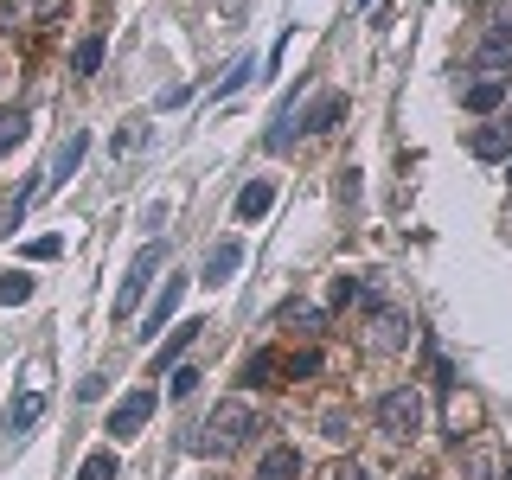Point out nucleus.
Segmentation results:
<instances>
[{
	"mask_svg": "<svg viewBox=\"0 0 512 480\" xmlns=\"http://www.w3.org/2000/svg\"><path fill=\"white\" fill-rule=\"evenodd\" d=\"M256 429V410L244 404V397H224V404L212 410V423H205V436H192V448L199 455H231V448H244V436Z\"/></svg>",
	"mask_w": 512,
	"mask_h": 480,
	"instance_id": "obj_1",
	"label": "nucleus"
},
{
	"mask_svg": "<svg viewBox=\"0 0 512 480\" xmlns=\"http://www.w3.org/2000/svg\"><path fill=\"white\" fill-rule=\"evenodd\" d=\"M378 429H384L391 442L416 436V429H423V391H416V384H397V391H384V397H378Z\"/></svg>",
	"mask_w": 512,
	"mask_h": 480,
	"instance_id": "obj_2",
	"label": "nucleus"
},
{
	"mask_svg": "<svg viewBox=\"0 0 512 480\" xmlns=\"http://www.w3.org/2000/svg\"><path fill=\"white\" fill-rule=\"evenodd\" d=\"M365 301H372V333H365V346H372V352H397V346L410 340V314L404 308H384L378 282H365Z\"/></svg>",
	"mask_w": 512,
	"mask_h": 480,
	"instance_id": "obj_3",
	"label": "nucleus"
},
{
	"mask_svg": "<svg viewBox=\"0 0 512 480\" xmlns=\"http://www.w3.org/2000/svg\"><path fill=\"white\" fill-rule=\"evenodd\" d=\"M160 263H167V250H160V244H148L135 263H128V276H122V288H116V320H128V314L141 308V295H148V282H154Z\"/></svg>",
	"mask_w": 512,
	"mask_h": 480,
	"instance_id": "obj_4",
	"label": "nucleus"
},
{
	"mask_svg": "<svg viewBox=\"0 0 512 480\" xmlns=\"http://www.w3.org/2000/svg\"><path fill=\"white\" fill-rule=\"evenodd\" d=\"M84 154H90V135H84V128H71V135L58 141V154H52V160L39 167V192H58V186L71 180L77 167H84Z\"/></svg>",
	"mask_w": 512,
	"mask_h": 480,
	"instance_id": "obj_5",
	"label": "nucleus"
},
{
	"mask_svg": "<svg viewBox=\"0 0 512 480\" xmlns=\"http://www.w3.org/2000/svg\"><path fill=\"white\" fill-rule=\"evenodd\" d=\"M154 404H160V397L148 391V384H141V391H128L122 404L109 410V436H116V442H135L141 429H148V416H154Z\"/></svg>",
	"mask_w": 512,
	"mask_h": 480,
	"instance_id": "obj_6",
	"label": "nucleus"
},
{
	"mask_svg": "<svg viewBox=\"0 0 512 480\" xmlns=\"http://www.w3.org/2000/svg\"><path fill=\"white\" fill-rule=\"evenodd\" d=\"M468 154H474V160H512V116L480 122L474 135H468Z\"/></svg>",
	"mask_w": 512,
	"mask_h": 480,
	"instance_id": "obj_7",
	"label": "nucleus"
},
{
	"mask_svg": "<svg viewBox=\"0 0 512 480\" xmlns=\"http://www.w3.org/2000/svg\"><path fill=\"white\" fill-rule=\"evenodd\" d=\"M506 64H512V13H500V20H493L487 45L474 52V71H506Z\"/></svg>",
	"mask_w": 512,
	"mask_h": 480,
	"instance_id": "obj_8",
	"label": "nucleus"
},
{
	"mask_svg": "<svg viewBox=\"0 0 512 480\" xmlns=\"http://www.w3.org/2000/svg\"><path fill=\"white\" fill-rule=\"evenodd\" d=\"M237 263H244V237H218V244L205 250V288L231 282V276H237Z\"/></svg>",
	"mask_w": 512,
	"mask_h": 480,
	"instance_id": "obj_9",
	"label": "nucleus"
},
{
	"mask_svg": "<svg viewBox=\"0 0 512 480\" xmlns=\"http://www.w3.org/2000/svg\"><path fill=\"white\" fill-rule=\"evenodd\" d=\"M269 205H276V180H250L244 192H237V224H256Z\"/></svg>",
	"mask_w": 512,
	"mask_h": 480,
	"instance_id": "obj_10",
	"label": "nucleus"
},
{
	"mask_svg": "<svg viewBox=\"0 0 512 480\" xmlns=\"http://www.w3.org/2000/svg\"><path fill=\"white\" fill-rule=\"evenodd\" d=\"M295 474H301V448H288V442H276L256 461V480H295Z\"/></svg>",
	"mask_w": 512,
	"mask_h": 480,
	"instance_id": "obj_11",
	"label": "nucleus"
},
{
	"mask_svg": "<svg viewBox=\"0 0 512 480\" xmlns=\"http://www.w3.org/2000/svg\"><path fill=\"white\" fill-rule=\"evenodd\" d=\"M250 77H263V64H256V52H244V58H237V64H231V71H224V77H218V84L205 90V96H212V103H224V96H231V90H244Z\"/></svg>",
	"mask_w": 512,
	"mask_h": 480,
	"instance_id": "obj_12",
	"label": "nucleus"
},
{
	"mask_svg": "<svg viewBox=\"0 0 512 480\" xmlns=\"http://www.w3.org/2000/svg\"><path fill=\"white\" fill-rule=\"evenodd\" d=\"M199 327H205V320H186V327H173L167 340H160V352H154V372H167V365H180V352H186L192 340H199Z\"/></svg>",
	"mask_w": 512,
	"mask_h": 480,
	"instance_id": "obj_13",
	"label": "nucleus"
},
{
	"mask_svg": "<svg viewBox=\"0 0 512 480\" xmlns=\"http://www.w3.org/2000/svg\"><path fill=\"white\" fill-rule=\"evenodd\" d=\"M461 103H468L474 116H493V109L506 103V84H500V77H480V84H468V90H461Z\"/></svg>",
	"mask_w": 512,
	"mask_h": 480,
	"instance_id": "obj_14",
	"label": "nucleus"
},
{
	"mask_svg": "<svg viewBox=\"0 0 512 480\" xmlns=\"http://www.w3.org/2000/svg\"><path fill=\"white\" fill-rule=\"evenodd\" d=\"M180 295H186V276H167V288H160V301H154V314H148V327H141L148 340H154V333L173 320V308H180Z\"/></svg>",
	"mask_w": 512,
	"mask_h": 480,
	"instance_id": "obj_15",
	"label": "nucleus"
},
{
	"mask_svg": "<svg viewBox=\"0 0 512 480\" xmlns=\"http://www.w3.org/2000/svg\"><path fill=\"white\" fill-rule=\"evenodd\" d=\"M340 116H346V96H340V90H327V96H320V103L308 109V128H314V135H327V128H340Z\"/></svg>",
	"mask_w": 512,
	"mask_h": 480,
	"instance_id": "obj_16",
	"label": "nucleus"
},
{
	"mask_svg": "<svg viewBox=\"0 0 512 480\" xmlns=\"http://www.w3.org/2000/svg\"><path fill=\"white\" fill-rule=\"evenodd\" d=\"M39 410H45V397L39 391H20V397H13V416H7V436H26V429L39 423Z\"/></svg>",
	"mask_w": 512,
	"mask_h": 480,
	"instance_id": "obj_17",
	"label": "nucleus"
},
{
	"mask_svg": "<svg viewBox=\"0 0 512 480\" xmlns=\"http://www.w3.org/2000/svg\"><path fill=\"white\" fill-rule=\"evenodd\" d=\"M320 320H327V308H314V301H288V308H282V327L288 333H314Z\"/></svg>",
	"mask_w": 512,
	"mask_h": 480,
	"instance_id": "obj_18",
	"label": "nucleus"
},
{
	"mask_svg": "<svg viewBox=\"0 0 512 480\" xmlns=\"http://www.w3.org/2000/svg\"><path fill=\"white\" fill-rule=\"evenodd\" d=\"M32 301V276L26 269H7V276H0V308H26Z\"/></svg>",
	"mask_w": 512,
	"mask_h": 480,
	"instance_id": "obj_19",
	"label": "nucleus"
},
{
	"mask_svg": "<svg viewBox=\"0 0 512 480\" xmlns=\"http://www.w3.org/2000/svg\"><path fill=\"white\" fill-rule=\"evenodd\" d=\"M116 474H122V461L109 455V448H90L84 468H77V480H116Z\"/></svg>",
	"mask_w": 512,
	"mask_h": 480,
	"instance_id": "obj_20",
	"label": "nucleus"
},
{
	"mask_svg": "<svg viewBox=\"0 0 512 480\" xmlns=\"http://www.w3.org/2000/svg\"><path fill=\"white\" fill-rule=\"evenodd\" d=\"M96 64H103V32H96V39H84V45L71 52V71H77V77H96Z\"/></svg>",
	"mask_w": 512,
	"mask_h": 480,
	"instance_id": "obj_21",
	"label": "nucleus"
},
{
	"mask_svg": "<svg viewBox=\"0 0 512 480\" xmlns=\"http://www.w3.org/2000/svg\"><path fill=\"white\" fill-rule=\"evenodd\" d=\"M276 352H250V359H244V378H237V384H269V378H276Z\"/></svg>",
	"mask_w": 512,
	"mask_h": 480,
	"instance_id": "obj_22",
	"label": "nucleus"
},
{
	"mask_svg": "<svg viewBox=\"0 0 512 480\" xmlns=\"http://www.w3.org/2000/svg\"><path fill=\"white\" fill-rule=\"evenodd\" d=\"M468 474L474 480H506V468H500V455H493V448H468Z\"/></svg>",
	"mask_w": 512,
	"mask_h": 480,
	"instance_id": "obj_23",
	"label": "nucleus"
},
{
	"mask_svg": "<svg viewBox=\"0 0 512 480\" xmlns=\"http://www.w3.org/2000/svg\"><path fill=\"white\" fill-rule=\"evenodd\" d=\"M26 256H32V263H58V256H64V237H26Z\"/></svg>",
	"mask_w": 512,
	"mask_h": 480,
	"instance_id": "obj_24",
	"label": "nucleus"
},
{
	"mask_svg": "<svg viewBox=\"0 0 512 480\" xmlns=\"http://www.w3.org/2000/svg\"><path fill=\"white\" fill-rule=\"evenodd\" d=\"M199 365H180V372H173V384H167V397H192V391H199Z\"/></svg>",
	"mask_w": 512,
	"mask_h": 480,
	"instance_id": "obj_25",
	"label": "nucleus"
},
{
	"mask_svg": "<svg viewBox=\"0 0 512 480\" xmlns=\"http://www.w3.org/2000/svg\"><path fill=\"white\" fill-rule=\"evenodd\" d=\"M282 372H288V378H314V372H320V352H314V346H308V352H295Z\"/></svg>",
	"mask_w": 512,
	"mask_h": 480,
	"instance_id": "obj_26",
	"label": "nucleus"
},
{
	"mask_svg": "<svg viewBox=\"0 0 512 480\" xmlns=\"http://www.w3.org/2000/svg\"><path fill=\"white\" fill-rule=\"evenodd\" d=\"M20 135H26V116H20V109H7V116H0V148H13Z\"/></svg>",
	"mask_w": 512,
	"mask_h": 480,
	"instance_id": "obj_27",
	"label": "nucleus"
},
{
	"mask_svg": "<svg viewBox=\"0 0 512 480\" xmlns=\"http://www.w3.org/2000/svg\"><path fill=\"white\" fill-rule=\"evenodd\" d=\"M327 480H372V468H365V461H333Z\"/></svg>",
	"mask_w": 512,
	"mask_h": 480,
	"instance_id": "obj_28",
	"label": "nucleus"
},
{
	"mask_svg": "<svg viewBox=\"0 0 512 480\" xmlns=\"http://www.w3.org/2000/svg\"><path fill=\"white\" fill-rule=\"evenodd\" d=\"M352 295H359V288H352V276H340V282H333V288H327V308H346V301H352Z\"/></svg>",
	"mask_w": 512,
	"mask_h": 480,
	"instance_id": "obj_29",
	"label": "nucleus"
},
{
	"mask_svg": "<svg viewBox=\"0 0 512 480\" xmlns=\"http://www.w3.org/2000/svg\"><path fill=\"white\" fill-rule=\"evenodd\" d=\"M13 13H45V20H52L58 0H13Z\"/></svg>",
	"mask_w": 512,
	"mask_h": 480,
	"instance_id": "obj_30",
	"label": "nucleus"
},
{
	"mask_svg": "<svg viewBox=\"0 0 512 480\" xmlns=\"http://www.w3.org/2000/svg\"><path fill=\"white\" fill-rule=\"evenodd\" d=\"M352 7H372V0H352Z\"/></svg>",
	"mask_w": 512,
	"mask_h": 480,
	"instance_id": "obj_31",
	"label": "nucleus"
},
{
	"mask_svg": "<svg viewBox=\"0 0 512 480\" xmlns=\"http://www.w3.org/2000/svg\"><path fill=\"white\" fill-rule=\"evenodd\" d=\"M506 180H512V160H506Z\"/></svg>",
	"mask_w": 512,
	"mask_h": 480,
	"instance_id": "obj_32",
	"label": "nucleus"
},
{
	"mask_svg": "<svg viewBox=\"0 0 512 480\" xmlns=\"http://www.w3.org/2000/svg\"><path fill=\"white\" fill-rule=\"evenodd\" d=\"M410 480H416V474H410Z\"/></svg>",
	"mask_w": 512,
	"mask_h": 480,
	"instance_id": "obj_33",
	"label": "nucleus"
}]
</instances>
